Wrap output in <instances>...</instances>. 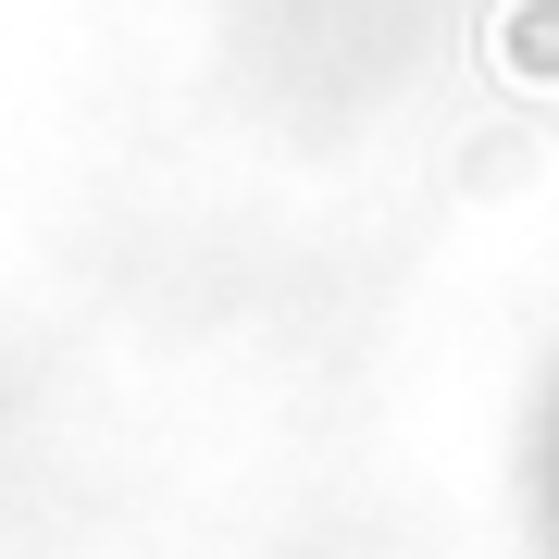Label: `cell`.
I'll return each instance as SVG.
<instances>
[{
	"mask_svg": "<svg viewBox=\"0 0 559 559\" xmlns=\"http://www.w3.org/2000/svg\"><path fill=\"white\" fill-rule=\"evenodd\" d=\"M547 522H559V436H547Z\"/></svg>",
	"mask_w": 559,
	"mask_h": 559,
	"instance_id": "cell-1",
	"label": "cell"
}]
</instances>
